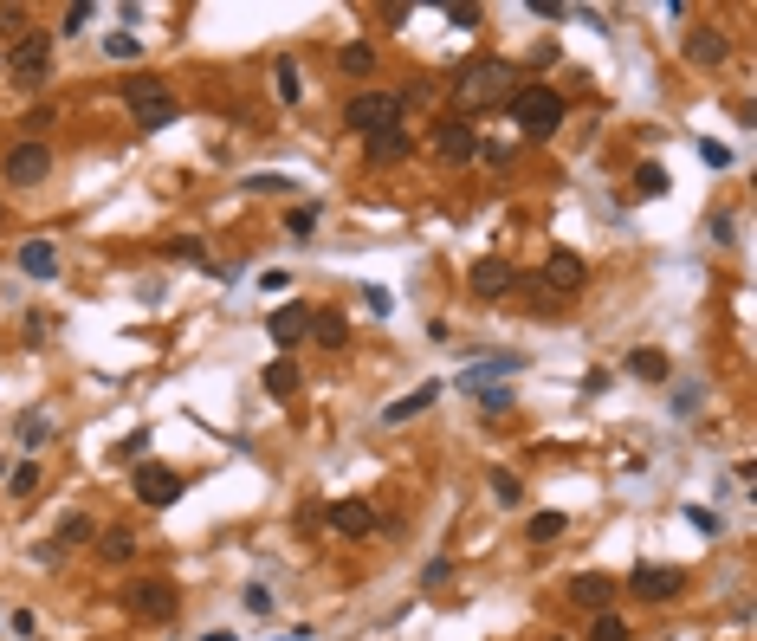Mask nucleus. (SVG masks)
Returning <instances> with one entry per match:
<instances>
[{
  "mask_svg": "<svg viewBox=\"0 0 757 641\" xmlns=\"http://www.w3.org/2000/svg\"><path fill=\"white\" fill-rule=\"evenodd\" d=\"M512 65H505V59H473V65H466V72L460 78H453V104H460V111H486V104H512Z\"/></svg>",
  "mask_w": 757,
  "mask_h": 641,
  "instance_id": "f257e3e1",
  "label": "nucleus"
},
{
  "mask_svg": "<svg viewBox=\"0 0 757 641\" xmlns=\"http://www.w3.org/2000/svg\"><path fill=\"white\" fill-rule=\"evenodd\" d=\"M512 124L531 136V143H544V136L563 130V91L557 85H518L512 91Z\"/></svg>",
  "mask_w": 757,
  "mask_h": 641,
  "instance_id": "f03ea898",
  "label": "nucleus"
},
{
  "mask_svg": "<svg viewBox=\"0 0 757 641\" xmlns=\"http://www.w3.org/2000/svg\"><path fill=\"white\" fill-rule=\"evenodd\" d=\"M123 104H130L136 130H169L175 117H182V104H175V91L162 85V78H143V72H136L130 85H123Z\"/></svg>",
  "mask_w": 757,
  "mask_h": 641,
  "instance_id": "7ed1b4c3",
  "label": "nucleus"
},
{
  "mask_svg": "<svg viewBox=\"0 0 757 641\" xmlns=\"http://www.w3.org/2000/svg\"><path fill=\"white\" fill-rule=\"evenodd\" d=\"M402 91H356L350 104H343V124L356 136H382V130H402Z\"/></svg>",
  "mask_w": 757,
  "mask_h": 641,
  "instance_id": "20e7f679",
  "label": "nucleus"
},
{
  "mask_svg": "<svg viewBox=\"0 0 757 641\" xmlns=\"http://www.w3.org/2000/svg\"><path fill=\"white\" fill-rule=\"evenodd\" d=\"M7 72H13V85H39V78L52 72V33H26V39H13Z\"/></svg>",
  "mask_w": 757,
  "mask_h": 641,
  "instance_id": "39448f33",
  "label": "nucleus"
},
{
  "mask_svg": "<svg viewBox=\"0 0 757 641\" xmlns=\"http://www.w3.org/2000/svg\"><path fill=\"white\" fill-rule=\"evenodd\" d=\"M628 590H635L641 603H673V596H686V570H673V564H635V570H628Z\"/></svg>",
  "mask_w": 757,
  "mask_h": 641,
  "instance_id": "423d86ee",
  "label": "nucleus"
},
{
  "mask_svg": "<svg viewBox=\"0 0 757 641\" xmlns=\"http://www.w3.org/2000/svg\"><path fill=\"white\" fill-rule=\"evenodd\" d=\"M136 499H143V506H175V499H182V473L175 467H162V460H136Z\"/></svg>",
  "mask_w": 757,
  "mask_h": 641,
  "instance_id": "0eeeda50",
  "label": "nucleus"
},
{
  "mask_svg": "<svg viewBox=\"0 0 757 641\" xmlns=\"http://www.w3.org/2000/svg\"><path fill=\"white\" fill-rule=\"evenodd\" d=\"M46 175H52V149L39 143V136H26V143L7 149V182L13 188H39Z\"/></svg>",
  "mask_w": 757,
  "mask_h": 641,
  "instance_id": "6e6552de",
  "label": "nucleus"
},
{
  "mask_svg": "<svg viewBox=\"0 0 757 641\" xmlns=\"http://www.w3.org/2000/svg\"><path fill=\"white\" fill-rule=\"evenodd\" d=\"M123 603H130V616H143V622H169L175 616V583L169 577H143V583L123 590Z\"/></svg>",
  "mask_w": 757,
  "mask_h": 641,
  "instance_id": "1a4fd4ad",
  "label": "nucleus"
},
{
  "mask_svg": "<svg viewBox=\"0 0 757 641\" xmlns=\"http://www.w3.org/2000/svg\"><path fill=\"white\" fill-rule=\"evenodd\" d=\"M544 285H550V298H576V292L589 285V266H583L570 247H557V253L544 259Z\"/></svg>",
  "mask_w": 757,
  "mask_h": 641,
  "instance_id": "9d476101",
  "label": "nucleus"
},
{
  "mask_svg": "<svg viewBox=\"0 0 757 641\" xmlns=\"http://www.w3.org/2000/svg\"><path fill=\"white\" fill-rule=\"evenodd\" d=\"M434 149L447 162H473L479 156V130L466 124V117H440V124H434Z\"/></svg>",
  "mask_w": 757,
  "mask_h": 641,
  "instance_id": "9b49d317",
  "label": "nucleus"
},
{
  "mask_svg": "<svg viewBox=\"0 0 757 641\" xmlns=\"http://www.w3.org/2000/svg\"><path fill=\"white\" fill-rule=\"evenodd\" d=\"M466 285H473L479 298H505V292L518 285V272H512V259L486 253V259H473V272H466Z\"/></svg>",
  "mask_w": 757,
  "mask_h": 641,
  "instance_id": "f8f14e48",
  "label": "nucleus"
},
{
  "mask_svg": "<svg viewBox=\"0 0 757 641\" xmlns=\"http://www.w3.org/2000/svg\"><path fill=\"white\" fill-rule=\"evenodd\" d=\"M266 331H272V344H279V350H298V337H311V305H279Z\"/></svg>",
  "mask_w": 757,
  "mask_h": 641,
  "instance_id": "ddd939ff",
  "label": "nucleus"
},
{
  "mask_svg": "<svg viewBox=\"0 0 757 641\" xmlns=\"http://www.w3.org/2000/svg\"><path fill=\"white\" fill-rule=\"evenodd\" d=\"M440 389L447 383H421V389H408V395H395L389 408H382V421H389V428H402V421H415V415H428V408L440 402Z\"/></svg>",
  "mask_w": 757,
  "mask_h": 641,
  "instance_id": "4468645a",
  "label": "nucleus"
},
{
  "mask_svg": "<svg viewBox=\"0 0 757 641\" xmlns=\"http://www.w3.org/2000/svg\"><path fill=\"white\" fill-rule=\"evenodd\" d=\"M609 596H615V577H602V570H583V577H570V603L596 609V616H609Z\"/></svg>",
  "mask_w": 757,
  "mask_h": 641,
  "instance_id": "2eb2a0df",
  "label": "nucleus"
},
{
  "mask_svg": "<svg viewBox=\"0 0 757 641\" xmlns=\"http://www.w3.org/2000/svg\"><path fill=\"white\" fill-rule=\"evenodd\" d=\"M330 531H343V538H363V531H376V512H369L363 499H337V506H330Z\"/></svg>",
  "mask_w": 757,
  "mask_h": 641,
  "instance_id": "dca6fc26",
  "label": "nucleus"
},
{
  "mask_svg": "<svg viewBox=\"0 0 757 641\" xmlns=\"http://www.w3.org/2000/svg\"><path fill=\"white\" fill-rule=\"evenodd\" d=\"M20 272H26V279H59V247H52V240H26V247H20Z\"/></svg>",
  "mask_w": 757,
  "mask_h": 641,
  "instance_id": "f3484780",
  "label": "nucleus"
},
{
  "mask_svg": "<svg viewBox=\"0 0 757 641\" xmlns=\"http://www.w3.org/2000/svg\"><path fill=\"white\" fill-rule=\"evenodd\" d=\"M363 149H369V162H402L408 149H415V136L408 130H382V136H363Z\"/></svg>",
  "mask_w": 757,
  "mask_h": 641,
  "instance_id": "a211bd4d",
  "label": "nucleus"
},
{
  "mask_svg": "<svg viewBox=\"0 0 757 641\" xmlns=\"http://www.w3.org/2000/svg\"><path fill=\"white\" fill-rule=\"evenodd\" d=\"M311 337H318L324 350H343V344H350V324H343V311H311Z\"/></svg>",
  "mask_w": 757,
  "mask_h": 641,
  "instance_id": "6ab92c4d",
  "label": "nucleus"
},
{
  "mask_svg": "<svg viewBox=\"0 0 757 641\" xmlns=\"http://www.w3.org/2000/svg\"><path fill=\"white\" fill-rule=\"evenodd\" d=\"M725 52H732V46H725V33H706V26L686 39V59H693V65H719Z\"/></svg>",
  "mask_w": 757,
  "mask_h": 641,
  "instance_id": "aec40b11",
  "label": "nucleus"
},
{
  "mask_svg": "<svg viewBox=\"0 0 757 641\" xmlns=\"http://www.w3.org/2000/svg\"><path fill=\"white\" fill-rule=\"evenodd\" d=\"M104 557H110V564H130V557H136V531L130 525H110L104 531Z\"/></svg>",
  "mask_w": 757,
  "mask_h": 641,
  "instance_id": "412c9836",
  "label": "nucleus"
},
{
  "mask_svg": "<svg viewBox=\"0 0 757 641\" xmlns=\"http://www.w3.org/2000/svg\"><path fill=\"white\" fill-rule=\"evenodd\" d=\"M563 531H570V518H563V512H538V518L525 525V538H531V544H550V538H563Z\"/></svg>",
  "mask_w": 757,
  "mask_h": 641,
  "instance_id": "4be33fe9",
  "label": "nucleus"
},
{
  "mask_svg": "<svg viewBox=\"0 0 757 641\" xmlns=\"http://www.w3.org/2000/svg\"><path fill=\"white\" fill-rule=\"evenodd\" d=\"M266 389H272V395H279V402H285V395H292V389H298V363H292V357H279V363H266Z\"/></svg>",
  "mask_w": 757,
  "mask_h": 641,
  "instance_id": "5701e85b",
  "label": "nucleus"
},
{
  "mask_svg": "<svg viewBox=\"0 0 757 641\" xmlns=\"http://www.w3.org/2000/svg\"><path fill=\"white\" fill-rule=\"evenodd\" d=\"M628 370H635L641 383H667V357H660V350H635V357H628Z\"/></svg>",
  "mask_w": 757,
  "mask_h": 641,
  "instance_id": "b1692460",
  "label": "nucleus"
},
{
  "mask_svg": "<svg viewBox=\"0 0 757 641\" xmlns=\"http://www.w3.org/2000/svg\"><path fill=\"white\" fill-rule=\"evenodd\" d=\"M272 78H279V104H298V98H305V78H298V65H292V59L272 65Z\"/></svg>",
  "mask_w": 757,
  "mask_h": 641,
  "instance_id": "393cba45",
  "label": "nucleus"
},
{
  "mask_svg": "<svg viewBox=\"0 0 757 641\" xmlns=\"http://www.w3.org/2000/svg\"><path fill=\"white\" fill-rule=\"evenodd\" d=\"M492 499H499V506H525V480H518V473H492Z\"/></svg>",
  "mask_w": 757,
  "mask_h": 641,
  "instance_id": "a878e982",
  "label": "nucleus"
},
{
  "mask_svg": "<svg viewBox=\"0 0 757 641\" xmlns=\"http://www.w3.org/2000/svg\"><path fill=\"white\" fill-rule=\"evenodd\" d=\"M46 434H52L46 415H20V447H26V454H39V447H46Z\"/></svg>",
  "mask_w": 757,
  "mask_h": 641,
  "instance_id": "bb28decb",
  "label": "nucleus"
},
{
  "mask_svg": "<svg viewBox=\"0 0 757 641\" xmlns=\"http://www.w3.org/2000/svg\"><path fill=\"white\" fill-rule=\"evenodd\" d=\"M635 195H667V169L660 162H641L635 169Z\"/></svg>",
  "mask_w": 757,
  "mask_h": 641,
  "instance_id": "cd10ccee",
  "label": "nucleus"
},
{
  "mask_svg": "<svg viewBox=\"0 0 757 641\" xmlns=\"http://www.w3.org/2000/svg\"><path fill=\"white\" fill-rule=\"evenodd\" d=\"M246 188H253V195H285V188H298V182L279 175V169H266V175H246Z\"/></svg>",
  "mask_w": 757,
  "mask_h": 641,
  "instance_id": "c85d7f7f",
  "label": "nucleus"
},
{
  "mask_svg": "<svg viewBox=\"0 0 757 641\" xmlns=\"http://www.w3.org/2000/svg\"><path fill=\"white\" fill-rule=\"evenodd\" d=\"M136 52H143V39H136V33H110L104 39V59H136Z\"/></svg>",
  "mask_w": 757,
  "mask_h": 641,
  "instance_id": "c756f323",
  "label": "nucleus"
},
{
  "mask_svg": "<svg viewBox=\"0 0 757 641\" xmlns=\"http://www.w3.org/2000/svg\"><path fill=\"white\" fill-rule=\"evenodd\" d=\"M311 227H318V208H292L285 214V234L292 240H311Z\"/></svg>",
  "mask_w": 757,
  "mask_h": 641,
  "instance_id": "7c9ffc66",
  "label": "nucleus"
},
{
  "mask_svg": "<svg viewBox=\"0 0 757 641\" xmlns=\"http://www.w3.org/2000/svg\"><path fill=\"white\" fill-rule=\"evenodd\" d=\"M518 395L505 389V383H492V389H479V408H486V415H505V408H512Z\"/></svg>",
  "mask_w": 757,
  "mask_h": 641,
  "instance_id": "2f4dec72",
  "label": "nucleus"
},
{
  "mask_svg": "<svg viewBox=\"0 0 757 641\" xmlns=\"http://www.w3.org/2000/svg\"><path fill=\"white\" fill-rule=\"evenodd\" d=\"M589 641H628V622H622V616H596V629H589Z\"/></svg>",
  "mask_w": 757,
  "mask_h": 641,
  "instance_id": "473e14b6",
  "label": "nucleus"
},
{
  "mask_svg": "<svg viewBox=\"0 0 757 641\" xmlns=\"http://www.w3.org/2000/svg\"><path fill=\"white\" fill-rule=\"evenodd\" d=\"M447 26H453V33H473V26H479V7H473V0H460V7H447Z\"/></svg>",
  "mask_w": 757,
  "mask_h": 641,
  "instance_id": "72a5a7b5",
  "label": "nucleus"
},
{
  "mask_svg": "<svg viewBox=\"0 0 757 641\" xmlns=\"http://www.w3.org/2000/svg\"><path fill=\"white\" fill-rule=\"evenodd\" d=\"M91 20H98V7H85V0H78V7H65V26H59V33H85Z\"/></svg>",
  "mask_w": 757,
  "mask_h": 641,
  "instance_id": "f704fd0d",
  "label": "nucleus"
},
{
  "mask_svg": "<svg viewBox=\"0 0 757 641\" xmlns=\"http://www.w3.org/2000/svg\"><path fill=\"white\" fill-rule=\"evenodd\" d=\"M343 72H376V52L369 46H343Z\"/></svg>",
  "mask_w": 757,
  "mask_h": 641,
  "instance_id": "c9c22d12",
  "label": "nucleus"
},
{
  "mask_svg": "<svg viewBox=\"0 0 757 641\" xmlns=\"http://www.w3.org/2000/svg\"><path fill=\"white\" fill-rule=\"evenodd\" d=\"M240 603H246V616H272V590H266V583H253Z\"/></svg>",
  "mask_w": 757,
  "mask_h": 641,
  "instance_id": "e433bc0d",
  "label": "nucleus"
},
{
  "mask_svg": "<svg viewBox=\"0 0 757 641\" xmlns=\"http://www.w3.org/2000/svg\"><path fill=\"white\" fill-rule=\"evenodd\" d=\"M7 486H13V493H33V486H39V467H33V460H20V467L7 473Z\"/></svg>",
  "mask_w": 757,
  "mask_h": 641,
  "instance_id": "4c0bfd02",
  "label": "nucleus"
},
{
  "mask_svg": "<svg viewBox=\"0 0 757 641\" xmlns=\"http://www.w3.org/2000/svg\"><path fill=\"white\" fill-rule=\"evenodd\" d=\"M699 162H706V169H725V162H732V149H725V143H712V136H706V143H699Z\"/></svg>",
  "mask_w": 757,
  "mask_h": 641,
  "instance_id": "58836bf2",
  "label": "nucleus"
},
{
  "mask_svg": "<svg viewBox=\"0 0 757 641\" xmlns=\"http://www.w3.org/2000/svg\"><path fill=\"white\" fill-rule=\"evenodd\" d=\"M0 33H7V39H26V13L20 7H0Z\"/></svg>",
  "mask_w": 757,
  "mask_h": 641,
  "instance_id": "ea45409f",
  "label": "nucleus"
},
{
  "mask_svg": "<svg viewBox=\"0 0 757 641\" xmlns=\"http://www.w3.org/2000/svg\"><path fill=\"white\" fill-rule=\"evenodd\" d=\"M85 531H91V518H78V512H72V518H65V525H59V544H78V538H85Z\"/></svg>",
  "mask_w": 757,
  "mask_h": 641,
  "instance_id": "a19ab883",
  "label": "nucleus"
},
{
  "mask_svg": "<svg viewBox=\"0 0 757 641\" xmlns=\"http://www.w3.org/2000/svg\"><path fill=\"white\" fill-rule=\"evenodd\" d=\"M363 305L376 311V318H389V292H382V285H363Z\"/></svg>",
  "mask_w": 757,
  "mask_h": 641,
  "instance_id": "79ce46f5",
  "label": "nucleus"
},
{
  "mask_svg": "<svg viewBox=\"0 0 757 641\" xmlns=\"http://www.w3.org/2000/svg\"><path fill=\"white\" fill-rule=\"evenodd\" d=\"M686 525H693V531H712V538H719V512H699V506H693V512H686Z\"/></svg>",
  "mask_w": 757,
  "mask_h": 641,
  "instance_id": "37998d69",
  "label": "nucleus"
},
{
  "mask_svg": "<svg viewBox=\"0 0 757 641\" xmlns=\"http://www.w3.org/2000/svg\"><path fill=\"white\" fill-rule=\"evenodd\" d=\"M143 447H149V428H136V434H130V441H123V447H117V454H123V460H143Z\"/></svg>",
  "mask_w": 757,
  "mask_h": 641,
  "instance_id": "c03bdc74",
  "label": "nucleus"
},
{
  "mask_svg": "<svg viewBox=\"0 0 757 641\" xmlns=\"http://www.w3.org/2000/svg\"><path fill=\"white\" fill-rule=\"evenodd\" d=\"M447 570H453V564H447V557H434V564H428V570H421V583H428V590H434V583H447Z\"/></svg>",
  "mask_w": 757,
  "mask_h": 641,
  "instance_id": "a18cd8bd",
  "label": "nucleus"
},
{
  "mask_svg": "<svg viewBox=\"0 0 757 641\" xmlns=\"http://www.w3.org/2000/svg\"><path fill=\"white\" fill-rule=\"evenodd\" d=\"M201 641H233V635H227V629H214V635H201Z\"/></svg>",
  "mask_w": 757,
  "mask_h": 641,
  "instance_id": "49530a36",
  "label": "nucleus"
},
{
  "mask_svg": "<svg viewBox=\"0 0 757 641\" xmlns=\"http://www.w3.org/2000/svg\"><path fill=\"white\" fill-rule=\"evenodd\" d=\"M557 641H563V635H557Z\"/></svg>",
  "mask_w": 757,
  "mask_h": 641,
  "instance_id": "de8ad7c7",
  "label": "nucleus"
}]
</instances>
